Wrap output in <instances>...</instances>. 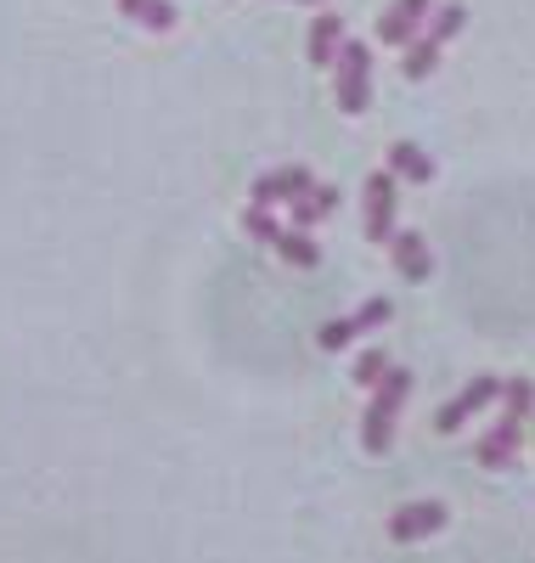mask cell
Masks as SVG:
<instances>
[{"mask_svg":"<svg viewBox=\"0 0 535 563\" xmlns=\"http://www.w3.org/2000/svg\"><path fill=\"white\" fill-rule=\"evenodd\" d=\"M440 52H446L440 40H428V34H417V40L406 45V57H401V74H406V79H428L434 68H440Z\"/></svg>","mask_w":535,"mask_h":563,"instance_id":"obj_15","label":"cell"},{"mask_svg":"<svg viewBox=\"0 0 535 563\" xmlns=\"http://www.w3.org/2000/svg\"><path fill=\"white\" fill-rule=\"evenodd\" d=\"M412 395V372L406 366H389L383 378L372 384V400H367V417H361V445L372 456H383L395 445V422H401V406Z\"/></svg>","mask_w":535,"mask_h":563,"instance_id":"obj_1","label":"cell"},{"mask_svg":"<svg viewBox=\"0 0 535 563\" xmlns=\"http://www.w3.org/2000/svg\"><path fill=\"white\" fill-rule=\"evenodd\" d=\"M383 372H389V361H383V350H367V355L356 361V384H361V389H372V384L383 378Z\"/></svg>","mask_w":535,"mask_h":563,"instance_id":"obj_20","label":"cell"},{"mask_svg":"<svg viewBox=\"0 0 535 563\" xmlns=\"http://www.w3.org/2000/svg\"><path fill=\"white\" fill-rule=\"evenodd\" d=\"M287 265H299V271H316L321 265V249H316V238H310V231L305 225H282V238L271 243Z\"/></svg>","mask_w":535,"mask_h":563,"instance_id":"obj_13","label":"cell"},{"mask_svg":"<svg viewBox=\"0 0 535 563\" xmlns=\"http://www.w3.org/2000/svg\"><path fill=\"white\" fill-rule=\"evenodd\" d=\"M338 45H345V18H338V12H321V18L310 23V34H305L310 68H332V63H338Z\"/></svg>","mask_w":535,"mask_h":563,"instance_id":"obj_10","label":"cell"},{"mask_svg":"<svg viewBox=\"0 0 535 563\" xmlns=\"http://www.w3.org/2000/svg\"><path fill=\"white\" fill-rule=\"evenodd\" d=\"M338 203H345V198H338V186H321V180H316L310 192H299L287 209H294V225H305V231H310V225H321L327 214H338Z\"/></svg>","mask_w":535,"mask_h":563,"instance_id":"obj_11","label":"cell"},{"mask_svg":"<svg viewBox=\"0 0 535 563\" xmlns=\"http://www.w3.org/2000/svg\"><path fill=\"white\" fill-rule=\"evenodd\" d=\"M462 23H468V7H462V0H446V7H434V12H428L423 34L446 45V40H457V34H462Z\"/></svg>","mask_w":535,"mask_h":563,"instance_id":"obj_16","label":"cell"},{"mask_svg":"<svg viewBox=\"0 0 535 563\" xmlns=\"http://www.w3.org/2000/svg\"><path fill=\"white\" fill-rule=\"evenodd\" d=\"M389 260H395L401 282H428V271H434V254L417 231H395V238H389Z\"/></svg>","mask_w":535,"mask_h":563,"instance_id":"obj_9","label":"cell"},{"mask_svg":"<svg viewBox=\"0 0 535 563\" xmlns=\"http://www.w3.org/2000/svg\"><path fill=\"white\" fill-rule=\"evenodd\" d=\"M299 7H321V0H299Z\"/></svg>","mask_w":535,"mask_h":563,"instance_id":"obj_21","label":"cell"},{"mask_svg":"<svg viewBox=\"0 0 535 563\" xmlns=\"http://www.w3.org/2000/svg\"><path fill=\"white\" fill-rule=\"evenodd\" d=\"M119 12L130 18V23H141V29H153V34H170L175 29V0H119Z\"/></svg>","mask_w":535,"mask_h":563,"instance_id":"obj_14","label":"cell"},{"mask_svg":"<svg viewBox=\"0 0 535 563\" xmlns=\"http://www.w3.org/2000/svg\"><path fill=\"white\" fill-rule=\"evenodd\" d=\"M496 400H502V378H496V372H479V378H473V384H468L457 400H446L440 411H434V434H457L468 417L491 411Z\"/></svg>","mask_w":535,"mask_h":563,"instance_id":"obj_3","label":"cell"},{"mask_svg":"<svg viewBox=\"0 0 535 563\" xmlns=\"http://www.w3.org/2000/svg\"><path fill=\"white\" fill-rule=\"evenodd\" d=\"M242 231H249L254 243H276V238H282V225H276V214H271L265 203H249V214H242Z\"/></svg>","mask_w":535,"mask_h":563,"instance_id":"obj_18","label":"cell"},{"mask_svg":"<svg viewBox=\"0 0 535 563\" xmlns=\"http://www.w3.org/2000/svg\"><path fill=\"white\" fill-rule=\"evenodd\" d=\"M332 90H338V108H345L350 119L372 108V52H367L361 40H345V45H338Z\"/></svg>","mask_w":535,"mask_h":563,"instance_id":"obj_2","label":"cell"},{"mask_svg":"<svg viewBox=\"0 0 535 563\" xmlns=\"http://www.w3.org/2000/svg\"><path fill=\"white\" fill-rule=\"evenodd\" d=\"M502 417H513V422L535 417V384L529 378H502Z\"/></svg>","mask_w":535,"mask_h":563,"instance_id":"obj_17","label":"cell"},{"mask_svg":"<svg viewBox=\"0 0 535 563\" xmlns=\"http://www.w3.org/2000/svg\"><path fill=\"white\" fill-rule=\"evenodd\" d=\"M361 198H367V238H372V243H389V238H395V203H401V175H395V169H378V175H367Z\"/></svg>","mask_w":535,"mask_h":563,"instance_id":"obj_4","label":"cell"},{"mask_svg":"<svg viewBox=\"0 0 535 563\" xmlns=\"http://www.w3.org/2000/svg\"><path fill=\"white\" fill-rule=\"evenodd\" d=\"M434 530H446V501H406L389 512V536L395 541H428Z\"/></svg>","mask_w":535,"mask_h":563,"instance_id":"obj_6","label":"cell"},{"mask_svg":"<svg viewBox=\"0 0 535 563\" xmlns=\"http://www.w3.org/2000/svg\"><path fill=\"white\" fill-rule=\"evenodd\" d=\"M428 12H434V0H389L383 18H378V40L395 45V52H406V45L423 34Z\"/></svg>","mask_w":535,"mask_h":563,"instance_id":"obj_5","label":"cell"},{"mask_svg":"<svg viewBox=\"0 0 535 563\" xmlns=\"http://www.w3.org/2000/svg\"><path fill=\"white\" fill-rule=\"evenodd\" d=\"M518 445H524V422L502 417L496 429H491V434H484V440L473 445V456H479V467H513Z\"/></svg>","mask_w":535,"mask_h":563,"instance_id":"obj_8","label":"cell"},{"mask_svg":"<svg viewBox=\"0 0 535 563\" xmlns=\"http://www.w3.org/2000/svg\"><path fill=\"white\" fill-rule=\"evenodd\" d=\"M389 316H395V310H389V299H367L350 321H356V339H367V333H378V327L389 321Z\"/></svg>","mask_w":535,"mask_h":563,"instance_id":"obj_19","label":"cell"},{"mask_svg":"<svg viewBox=\"0 0 535 563\" xmlns=\"http://www.w3.org/2000/svg\"><path fill=\"white\" fill-rule=\"evenodd\" d=\"M389 169H395L401 180H412V186L434 180V158L417 147V141H395V147H389Z\"/></svg>","mask_w":535,"mask_h":563,"instance_id":"obj_12","label":"cell"},{"mask_svg":"<svg viewBox=\"0 0 535 563\" xmlns=\"http://www.w3.org/2000/svg\"><path fill=\"white\" fill-rule=\"evenodd\" d=\"M310 169H299V164H287V169H271V175H254V186H249V198L254 203H265V209H276V203H294L299 192H310Z\"/></svg>","mask_w":535,"mask_h":563,"instance_id":"obj_7","label":"cell"}]
</instances>
